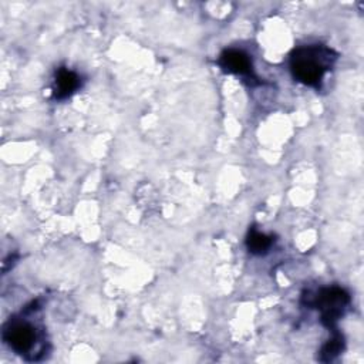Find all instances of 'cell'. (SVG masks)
I'll use <instances>...</instances> for the list:
<instances>
[{"mask_svg": "<svg viewBox=\"0 0 364 364\" xmlns=\"http://www.w3.org/2000/svg\"><path fill=\"white\" fill-rule=\"evenodd\" d=\"M337 54L321 44L303 46L290 55V71L294 80L301 84L317 87L327 70L336 61Z\"/></svg>", "mask_w": 364, "mask_h": 364, "instance_id": "6da1fadb", "label": "cell"}, {"mask_svg": "<svg viewBox=\"0 0 364 364\" xmlns=\"http://www.w3.org/2000/svg\"><path fill=\"white\" fill-rule=\"evenodd\" d=\"M303 301L307 307L318 309L321 313V321L328 328L334 327V323L341 317L350 303L348 293L341 287L320 289L314 294L307 293L303 296Z\"/></svg>", "mask_w": 364, "mask_h": 364, "instance_id": "7a4b0ae2", "label": "cell"}, {"mask_svg": "<svg viewBox=\"0 0 364 364\" xmlns=\"http://www.w3.org/2000/svg\"><path fill=\"white\" fill-rule=\"evenodd\" d=\"M4 343L17 354H28L37 340V331L33 324L24 320H13L3 330Z\"/></svg>", "mask_w": 364, "mask_h": 364, "instance_id": "3957f363", "label": "cell"}, {"mask_svg": "<svg viewBox=\"0 0 364 364\" xmlns=\"http://www.w3.org/2000/svg\"><path fill=\"white\" fill-rule=\"evenodd\" d=\"M219 65L230 74H237V75H252V61L249 55L236 48H229L225 50L220 57H219Z\"/></svg>", "mask_w": 364, "mask_h": 364, "instance_id": "277c9868", "label": "cell"}, {"mask_svg": "<svg viewBox=\"0 0 364 364\" xmlns=\"http://www.w3.org/2000/svg\"><path fill=\"white\" fill-rule=\"evenodd\" d=\"M80 84H81L80 77L74 71L65 67H60L55 71V78H54V98L57 100L68 98L71 94H74L78 90Z\"/></svg>", "mask_w": 364, "mask_h": 364, "instance_id": "5b68a950", "label": "cell"}, {"mask_svg": "<svg viewBox=\"0 0 364 364\" xmlns=\"http://www.w3.org/2000/svg\"><path fill=\"white\" fill-rule=\"evenodd\" d=\"M272 243H273V240L270 236L260 233L256 229L249 230L247 237H246V246H247L249 252L253 255H264L270 249Z\"/></svg>", "mask_w": 364, "mask_h": 364, "instance_id": "8992f818", "label": "cell"}, {"mask_svg": "<svg viewBox=\"0 0 364 364\" xmlns=\"http://www.w3.org/2000/svg\"><path fill=\"white\" fill-rule=\"evenodd\" d=\"M344 347V341L340 333H334V336L321 347L320 350V361L328 363L333 361L341 351Z\"/></svg>", "mask_w": 364, "mask_h": 364, "instance_id": "52a82bcc", "label": "cell"}]
</instances>
